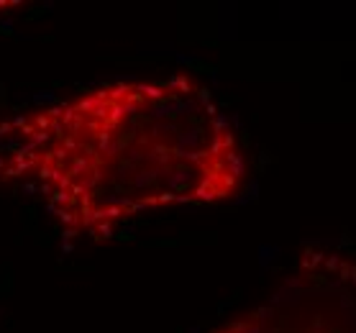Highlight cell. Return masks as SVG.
Masks as SVG:
<instances>
[{
  "label": "cell",
  "mask_w": 356,
  "mask_h": 333,
  "mask_svg": "<svg viewBox=\"0 0 356 333\" xmlns=\"http://www.w3.org/2000/svg\"><path fill=\"white\" fill-rule=\"evenodd\" d=\"M243 179L234 126L187 74L106 82L0 123V185L31 190L70 238L103 241L149 211L223 203Z\"/></svg>",
  "instance_id": "cell-1"
},
{
  "label": "cell",
  "mask_w": 356,
  "mask_h": 333,
  "mask_svg": "<svg viewBox=\"0 0 356 333\" xmlns=\"http://www.w3.org/2000/svg\"><path fill=\"white\" fill-rule=\"evenodd\" d=\"M216 333H356V257L310 246L264 300Z\"/></svg>",
  "instance_id": "cell-2"
},
{
  "label": "cell",
  "mask_w": 356,
  "mask_h": 333,
  "mask_svg": "<svg viewBox=\"0 0 356 333\" xmlns=\"http://www.w3.org/2000/svg\"><path fill=\"white\" fill-rule=\"evenodd\" d=\"M13 6H16V3H3V0H0V10H6V8H13Z\"/></svg>",
  "instance_id": "cell-3"
}]
</instances>
